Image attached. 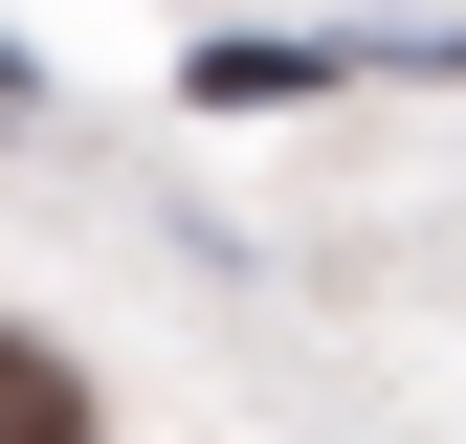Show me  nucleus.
Here are the masks:
<instances>
[{"instance_id":"1","label":"nucleus","mask_w":466,"mask_h":444,"mask_svg":"<svg viewBox=\"0 0 466 444\" xmlns=\"http://www.w3.org/2000/svg\"><path fill=\"white\" fill-rule=\"evenodd\" d=\"M0 444H89V378L45 356V333H0Z\"/></svg>"},{"instance_id":"2","label":"nucleus","mask_w":466,"mask_h":444,"mask_svg":"<svg viewBox=\"0 0 466 444\" xmlns=\"http://www.w3.org/2000/svg\"><path fill=\"white\" fill-rule=\"evenodd\" d=\"M0 111H23V67H0Z\"/></svg>"}]
</instances>
